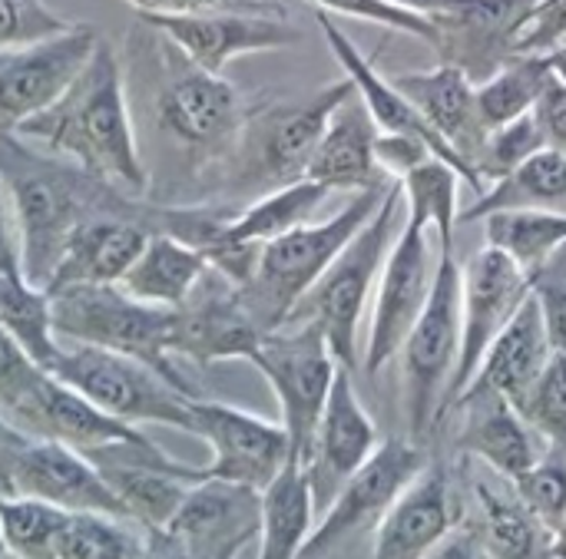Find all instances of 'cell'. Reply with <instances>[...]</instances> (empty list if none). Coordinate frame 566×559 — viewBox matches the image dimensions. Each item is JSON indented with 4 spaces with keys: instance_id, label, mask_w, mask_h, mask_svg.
Wrapping results in <instances>:
<instances>
[{
    "instance_id": "1",
    "label": "cell",
    "mask_w": 566,
    "mask_h": 559,
    "mask_svg": "<svg viewBox=\"0 0 566 559\" xmlns=\"http://www.w3.org/2000/svg\"><path fill=\"white\" fill-rule=\"evenodd\" d=\"M0 186L17 219L23 278L43 292L83 222L96 215H139L149 205V199H136L17 133H0Z\"/></svg>"
},
{
    "instance_id": "2",
    "label": "cell",
    "mask_w": 566,
    "mask_h": 559,
    "mask_svg": "<svg viewBox=\"0 0 566 559\" xmlns=\"http://www.w3.org/2000/svg\"><path fill=\"white\" fill-rule=\"evenodd\" d=\"M17 136L73 159L136 199H149L153 179L133 129L126 70L113 43L103 36L66 93L50 109L23 123Z\"/></svg>"
},
{
    "instance_id": "3",
    "label": "cell",
    "mask_w": 566,
    "mask_h": 559,
    "mask_svg": "<svg viewBox=\"0 0 566 559\" xmlns=\"http://www.w3.org/2000/svg\"><path fill=\"white\" fill-rule=\"evenodd\" d=\"M129 46V63L146 89L156 133L189 159L222 166L252 113L242 93L222 73L196 66L169 36L143 20Z\"/></svg>"
},
{
    "instance_id": "4",
    "label": "cell",
    "mask_w": 566,
    "mask_h": 559,
    "mask_svg": "<svg viewBox=\"0 0 566 559\" xmlns=\"http://www.w3.org/2000/svg\"><path fill=\"white\" fill-rule=\"evenodd\" d=\"M391 186V182H388ZM388 186L355 192L342 212L325 222H305L262 245L252 278L242 285V298L259 321V328L279 331L289 325L302 298L318 285L338 252L355 239V232L375 215Z\"/></svg>"
},
{
    "instance_id": "5",
    "label": "cell",
    "mask_w": 566,
    "mask_h": 559,
    "mask_svg": "<svg viewBox=\"0 0 566 559\" xmlns=\"http://www.w3.org/2000/svg\"><path fill=\"white\" fill-rule=\"evenodd\" d=\"M50 305L56 338L136 358L179 391L199 398L172 355V308L139 302L119 285H70L53 292Z\"/></svg>"
},
{
    "instance_id": "6",
    "label": "cell",
    "mask_w": 566,
    "mask_h": 559,
    "mask_svg": "<svg viewBox=\"0 0 566 559\" xmlns=\"http://www.w3.org/2000/svg\"><path fill=\"white\" fill-rule=\"evenodd\" d=\"M401 209H405L401 182H391L375 215L355 232V239L338 252V259L328 265V272L318 278V285L302 298V305L289 318V325L295 321L318 325L332 355L348 371L355 368V341H358L361 315L375 298L381 268L398 239Z\"/></svg>"
},
{
    "instance_id": "7",
    "label": "cell",
    "mask_w": 566,
    "mask_h": 559,
    "mask_svg": "<svg viewBox=\"0 0 566 559\" xmlns=\"http://www.w3.org/2000/svg\"><path fill=\"white\" fill-rule=\"evenodd\" d=\"M355 96V83L348 76L315 89L308 99L269 106L249 113L239 143L226 156L229 182L239 189L272 192L279 186L298 182L308 172V162L332 123V116Z\"/></svg>"
},
{
    "instance_id": "8",
    "label": "cell",
    "mask_w": 566,
    "mask_h": 559,
    "mask_svg": "<svg viewBox=\"0 0 566 559\" xmlns=\"http://www.w3.org/2000/svg\"><path fill=\"white\" fill-rule=\"evenodd\" d=\"M461 355V262L454 249H438V272L421 318L415 321L405 348V418L411 441L424 437L441 424V404L448 398Z\"/></svg>"
},
{
    "instance_id": "9",
    "label": "cell",
    "mask_w": 566,
    "mask_h": 559,
    "mask_svg": "<svg viewBox=\"0 0 566 559\" xmlns=\"http://www.w3.org/2000/svg\"><path fill=\"white\" fill-rule=\"evenodd\" d=\"M56 381L80 391L86 401H93L103 414L129 424V428H172L192 434V394L179 391L172 381H166L156 368L103 351L93 345L63 348L60 361L50 371Z\"/></svg>"
},
{
    "instance_id": "10",
    "label": "cell",
    "mask_w": 566,
    "mask_h": 559,
    "mask_svg": "<svg viewBox=\"0 0 566 559\" xmlns=\"http://www.w3.org/2000/svg\"><path fill=\"white\" fill-rule=\"evenodd\" d=\"M249 365H255L259 375L269 381L282 408V428L289 434L292 457L305 464L332 381L342 368L338 358L332 355L318 325L295 321L279 331H269Z\"/></svg>"
},
{
    "instance_id": "11",
    "label": "cell",
    "mask_w": 566,
    "mask_h": 559,
    "mask_svg": "<svg viewBox=\"0 0 566 559\" xmlns=\"http://www.w3.org/2000/svg\"><path fill=\"white\" fill-rule=\"evenodd\" d=\"M424 444L411 437H388L378 451L342 484L335 500L322 510L315 534L308 537L302 559H322L335 553L352 537L375 530L391 504L408 491V484L428 467Z\"/></svg>"
},
{
    "instance_id": "12",
    "label": "cell",
    "mask_w": 566,
    "mask_h": 559,
    "mask_svg": "<svg viewBox=\"0 0 566 559\" xmlns=\"http://www.w3.org/2000/svg\"><path fill=\"white\" fill-rule=\"evenodd\" d=\"M531 295V272H524L501 249L484 245L468 259V265L461 268V355L448 398L441 404V421L454 411L488 348L511 325V318Z\"/></svg>"
},
{
    "instance_id": "13",
    "label": "cell",
    "mask_w": 566,
    "mask_h": 559,
    "mask_svg": "<svg viewBox=\"0 0 566 559\" xmlns=\"http://www.w3.org/2000/svg\"><path fill=\"white\" fill-rule=\"evenodd\" d=\"M431 239H434L431 229L421 219L408 215L405 229L398 232L388 252V262L375 288V312H371L368 348H365L368 378H378V371L401 355L415 321L421 318L428 305L434 272H438Z\"/></svg>"
},
{
    "instance_id": "14",
    "label": "cell",
    "mask_w": 566,
    "mask_h": 559,
    "mask_svg": "<svg viewBox=\"0 0 566 559\" xmlns=\"http://www.w3.org/2000/svg\"><path fill=\"white\" fill-rule=\"evenodd\" d=\"M265 7V3H262ZM262 7H222L192 13H136L163 36H169L196 66L222 73L235 56L269 53L298 43V30Z\"/></svg>"
},
{
    "instance_id": "15",
    "label": "cell",
    "mask_w": 566,
    "mask_h": 559,
    "mask_svg": "<svg viewBox=\"0 0 566 559\" xmlns=\"http://www.w3.org/2000/svg\"><path fill=\"white\" fill-rule=\"evenodd\" d=\"M192 434L212 451V461L202 467V477L212 481L265 491L292 461V444L282 421L275 424L222 401H192Z\"/></svg>"
},
{
    "instance_id": "16",
    "label": "cell",
    "mask_w": 566,
    "mask_h": 559,
    "mask_svg": "<svg viewBox=\"0 0 566 559\" xmlns=\"http://www.w3.org/2000/svg\"><path fill=\"white\" fill-rule=\"evenodd\" d=\"M172 312V355L199 368L219 361H249L265 338L242 298V288L212 265L192 295Z\"/></svg>"
},
{
    "instance_id": "17",
    "label": "cell",
    "mask_w": 566,
    "mask_h": 559,
    "mask_svg": "<svg viewBox=\"0 0 566 559\" xmlns=\"http://www.w3.org/2000/svg\"><path fill=\"white\" fill-rule=\"evenodd\" d=\"M96 43V27L73 23L66 33L10 50L0 63V133H17L50 109L86 66Z\"/></svg>"
},
{
    "instance_id": "18",
    "label": "cell",
    "mask_w": 566,
    "mask_h": 559,
    "mask_svg": "<svg viewBox=\"0 0 566 559\" xmlns=\"http://www.w3.org/2000/svg\"><path fill=\"white\" fill-rule=\"evenodd\" d=\"M537 0H454L431 13L434 50L441 63L464 70L474 83H484L511 56H517V36Z\"/></svg>"
},
{
    "instance_id": "19",
    "label": "cell",
    "mask_w": 566,
    "mask_h": 559,
    "mask_svg": "<svg viewBox=\"0 0 566 559\" xmlns=\"http://www.w3.org/2000/svg\"><path fill=\"white\" fill-rule=\"evenodd\" d=\"M259 491L226 481H199L163 527V534L199 559H239L259 540Z\"/></svg>"
},
{
    "instance_id": "20",
    "label": "cell",
    "mask_w": 566,
    "mask_h": 559,
    "mask_svg": "<svg viewBox=\"0 0 566 559\" xmlns=\"http://www.w3.org/2000/svg\"><path fill=\"white\" fill-rule=\"evenodd\" d=\"M378 444L381 434L352 384V371L342 365L332 381L318 431L312 437V451L302 464L312 481L318 510H325L335 500L342 484L378 451Z\"/></svg>"
},
{
    "instance_id": "21",
    "label": "cell",
    "mask_w": 566,
    "mask_h": 559,
    "mask_svg": "<svg viewBox=\"0 0 566 559\" xmlns=\"http://www.w3.org/2000/svg\"><path fill=\"white\" fill-rule=\"evenodd\" d=\"M461 520L464 510L454 497L451 471L441 461H428L375 527L371 559H424L461 527Z\"/></svg>"
},
{
    "instance_id": "22",
    "label": "cell",
    "mask_w": 566,
    "mask_h": 559,
    "mask_svg": "<svg viewBox=\"0 0 566 559\" xmlns=\"http://www.w3.org/2000/svg\"><path fill=\"white\" fill-rule=\"evenodd\" d=\"M159 219L163 202L149 199L146 212L139 215H96L83 222L70 235L46 282V295L70 285H119L126 268L149 242V235L159 232Z\"/></svg>"
},
{
    "instance_id": "23",
    "label": "cell",
    "mask_w": 566,
    "mask_h": 559,
    "mask_svg": "<svg viewBox=\"0 0 566 559\" xmlns=\"http://www.w3.org/2000/svg\"><path fill=\"white\" fill-rule=\"evenodd\" d=\"M315 20H318V27H322V33H325V43L332 46V53H335V60L342 63V70H345V76L355 83V96L361 99V106L368 109V116L375 119V126H378V133H395V136H418V139H424L431 149H434V156L438 159H444L461 179H464V186H471L478 196L484 192V182L454 156V149L424 123V116L415 109V103L395 86V80H388V76H381L378 70H375V63L352 43V36L328 17V10H315Z\"/></svg>"
},
{
    "instance_id": "24",
    "label": "cell",
    "mask_w": 566,
    "mask_h": 559,
    "mask_svg": "<svg viewBox=\"0 0 566 559\" xmlns=\"http://www.w3.org/2000/svg\"><path fill=\"white\" fill-rule=\"evenodd\" d=\"M10 497H33L43 504H53L66 514H106V517H126V507L109 491L96 464L56 441H30L27 451L17 461Z\"/></svg>"
},
{
    "instance_id": "25",
    "label": "cell",
    "mask_w": 566,
    "mask_h": 559,
    "mask_svg": "<svg viewBox=\"0 0 566 559\" xmlns=\"http://www.w3.org/2000/svg\"><path fill=\"white\" fill-rule=\"evenodd\" d=\"M10 424L36 441H56L80 454L146 437L139 428H129V424L103 414L93 401H86L70 384L56 381L53 375H46L36 384V391L17 408Z\"/></svg>"
},
{
    "instance_id": "26",
    "label": "cell",
    "mask_w": 566,
    "mask_h": 559,
    "mask_svg": "<svg viewBox=\"0 0 566 559\" xmlns=\"http://www.w3.org/2000/svg\"><path fill=\"white\" fill-rule=\"evenodd\" d=\"M395 86L415 103L424 123L454 149V156L478 176V156L488 139V126L478 106V83L464 70L441 63L434 70L401 73L395 76Z\"/></svg>"
},
{
    "instance_id": "27",
    "label": "cell",
    "mask_w": 566,
    "mask_h": 559,
    "mask_svg": "<svg viewBox=\"0 0 566 559\" xmlns=\"http://www.w3.org/2000/svg\"><path fill=\"white\" fill-rule=\"evenodd\" d=\"M554 358V345L544 325V312L537 305V298L531 295L521 312L511 318V325L494 338V345L488 348L484 361L478 365L471 384L464 388V394L458 398V404L464 398H481V394H497L504 401H511L514 408L524 404V398L531 394V388L537 384V378L544 375V368ZM454 404V408H458Z\"/></svg>"
},
{
    "instance_id": "28",
    "label": "cell",
    "mask_w": 566,
    "mask_h": 559,
    "mask_svg": "<svg viewBox=\"0 0 566 559\" xmlns=\"http://www.w3.org/2000/svg\"><path fill=\"white\" fill-rule=\"evenodd\" d=\"M454 411L464 414L454 451L461 457L481 461L501 481L507 484L517 481L544 457L541 451L544 437L524 421V414L511 401L497 394H481V398H464Z\"/></svg>"
},
{
    "instance_id": "29",
    "label": "cell",
    "mask_w": 566,
    "mask_h": 559,
    "mask_svg": "<svg viewBox=\"0 0 566 559\" xmlns=\"http://www.w3.org/2000/svg\"><path fill=\"white\" fill-rule=\"evenodd\" d=\"M305 179L322 182L328 192H365L388 186V176L378 162V126L368 109L355 103V96L332 116Z\"/></svg>"
},
{
    "instance_id": "30",
    "label": "cell",
    "mask_w": 566,
    "mask_h": 559,
    "mask_svg": "<svg viewBox=\"0 0 566 559\" xmlns=\"http://www.w3.org/2000/svg\"><path fill=\"white\" fill-rule=\"evenodd\" d=\"M474 520L468 524L491 559H557L551 530L517 500L514 487L494 481H471Z\"/></svg>"
},
{
    "instance_id": "31",
    "label": "cell",
    "mask_w": 566,
    "mask_h": 559,
    "mask_svg": "<svg viewBox=\"0 0 566 559\" xmlns=\"http://www.w3.org/2000/svg\"><path fill=\"white\" fill-rule=\"evenodd\" d=\"M259 559H302L318 514L305 467L292 457L275 481L259 491Z\"/></svg>"
},
{
    "instance_id": "32",
    "label": "cell",
    "mask_w": 566,
    "mask_h": 559,
    "mask_svg": "<svg viewBox=\"0 0 566 559\" xmlns=\"http://www.w3.org/2000/svg\"><path fill=\"white\" fill-rule=\"evenodd\" d=\"M206 272H209V262L199 249L186 245L176 235L153 232L143 252L136 255V262L119 278V288L149 305L179 308Z\"/></svg>"
},
{
    "instance_id": "33",
    "label": "cell",
    "mask_w": 566,
    "mask_h": 559,
    "mask_svg": "<svg viewBox=\"0 0 566 559\" xmlns=\"http://www.w3.org/2000/svg\"><path fill=\"white\" fill-rule=\"evenodd\" d=\"M560 199H566V156L547 146L507 176L484 186L478 202L461 209L458 222H484L488 215L507 209H544Z\"/></svg>"
},
{
    "instance_id": "34",
    "label": "cell",
    "mask_w": 566,
    "mask_h": 559,
    "mask_svg": "<svg viewBox=\"0 0 566 559\" xmlns=\"http://www.w3.org/2000/svg\"><path fill=\"white\" fill-rule=\"evenodd\" d=\"M328 199V189L312 179H298L289 186H279L245 209H235L229 222V239L242 245H265L298 225H305L315 209Z\"/></svg>"
},
{
    "instance_id": "35",
    "label": "cell",
    "mask_w": 566,
    "mask_h": 559,
    "mask_svg": "<svg viewBox=\"0 0 566 559\" xmlns=\"http://www.w3.org/2000/svg\"><path fill=\"white\" fill-rule=\"evenodd\" d=\"M547 53H517L484 83H478V106L488 129L514 123L537 109L544 93L554 83Z\"/></svg>"
},
{
    "instance_id": "36",
    "label": "cell",
    "mask_w": 566,
    "mask_h": 559,
    "mask_svg": "<svg viewBox=\"0 0 566 559\" xmlns=\"http://www.w3.org/2000/svg\"><path fill=\"white\" fill-rule=\"evenodd\" d=\"M0 325L43 371H53L63 348L56 341L53 305L43 288L30 285L23 275H0Z\"/></svg>"
},
{
    "instance_id": "37",
    "label": "cell",
    "mask_w": 566,
    "mask_h": 559,
    "mask_svg": "<svg viewBox=\"0 0 566 559\" xmlns=\"http://www.w3.org/2000/svg\"><path fill=\"white\" fill-rule=\"evenodd\" d=\"M488 245L511 255L524 272H537L551 255L566 245V212L544 209H507L484 219Z\"/></svg>"
},
{
    "instance_id": "38",
    "label": "cell",
    "mask_w": 566,
    "mask_h": 559,
    "mask_svg": "<svg viewBox=\"0 0 566 559\" xmlns=\"http://www.w3.org/2000/svg\"><path fill=\"white\" fill-rule=\"evenodd\" d=\"M464 186V179L444 162V159H428L418 169H411L401 179V192H405V209L408 215L421 219L438 249H454V232H458V189Z\"/></svg>"
},
{
    "instance_id": "39",
    "label": "cell",
    "mask_w": 566,
    "mask_h": 559,
    "mask_svg": "<svg viewBox=\"0 0 566 559\" xmlns=\"http://www.w3.org/2000/svg\"><path fill=\"white\" fill-rule=\"evenodd\" d=\"M53 559H146V530L123 517L70 514Z\"/></svg>"
},
{
    "instance_id": "40",
    "label": "cell",
    "mask_w": 566,
    "mask_h": 559,
    "mask_svg": "<svg viewBox=\"0 0 566 559\" xmlns=\"http://www.w3.org/2000/svg\"><path fill=\"white\" fill-rule=\"evenodd\" d=\"M66 517L33 497H0V540L13 559H53Z\"/></svg>"
},
{
    "instance_id": "41",
    "label": "cell",
    "mask_w": 566,
    "mask_h": 559,
    "mask_svg": "<svg viewBox=\"0 0 566 559\" xmlns=\"http://www.w3.org/2000/svg\"><path fill=\"white\" fill-rule=\"evenodd\" d=\"M541 149H547V136H544L537 113H527L514 123L494 126V129H488V139L481 146L478 176L494 182V179L507 176L511 169H517L521 162H527L531 156H537Z\"/></svg>"
},
{
    "instance_id": "42",
    "label": "cell",
    "mask_w": 566,
    "mask_h": 559,
    "mask_svg": "<svg viewBox=\"0 0 566 559\" xmlns=\"http://www.w3.org/2000/svg\"><path fill=\"white\" fill-rule=\"evenodd\" d=\"M524 414V421L554 447L566 454V358L554 351L551 365L544 368V375L537 378V384L531 388V394L524 398V404L517 408Z\"/></svg>"
},
{
    "instance_id": "43",
    "label": "cell",
    "mask_w": 566,
    "mask_h": 559,
    "mask_svg": "<svg viewBox=\"0 0 566 559\" xmlns=\"http://www.w3.org/2000/svg\"><path fill=\"white\" fill-rule=\"evenodd\" d=\"M517 500L554 534L566 517V454H544L531 471L511 481Z\"/></svg>"
},
{
    "instance_id": "44",
    "label": "cell",
    "mask_w": 566,
    "mask_h": 559,
    "mask_svg": "<svg viewBox=\"0 0 566 559\" xmlns=\"http://www.w3.org/2000/svg\"><path fill=\"white\" fill-rule=\"evenodd\" d=\"M70 27L73 20L60 17L46 0H0V50L40 43Z\"/></svg>"
},
{
    "instance_id": "45",
    "label": "cell",
    "mask_w": 566,
    "mask_h": 559,
    "mask_svg": "<svg viewBox=\"0 0 566 559\" xmlns=\"http://www.w3.org/2000/svg\"><path fill=\"white\" fill-rule=\"evenodd\" d=\"M46 375L50 371H43L0 325V418L3 421L17 414V408L36 391V384Z\"/></svg>"
},
{
    "instance_id": "46",
    "label": "cell",
    "mask_w": 566,
    "mask_h": 559,
    "mask_svg": "<svg viewBox=\"0 0 566 559\" xmlns=\"http://www.w3.org/2000/svg\"><path fill=\"white\" fill-rule=\"evenodd\" d=\"M534 298L544 312V325L557 355L566 358V245L551 255L537 272H531Z\"/></svg>"
},
{
    "instance_id": "47",
    "label": "cell",
    "mask_w": 566,
    "mask_h": 559,
    "mask_svg": "<svg viewBox=\"0 0 566 559\" xmlns=\"http://www.w3.org/2000/svg\"><path fill=\"white\" fill-rule=\"evenodd\" d=\"M318 3V10H332V13H345V17H358L368 23H381L388 30L418 36L424 43H434V23L424 13H415L408 7H398L391 0H312Z\"/></svg>"
},
{
    "instance_id": "48",
    "label": "cell",
    "mask_w": 566,
    "mask_h": 559,
    "mask_svg": "<svg viewBox=\"0 0 566 559\" xmlns=\"http://www.w3.org/2000/svg\"><path fill=\"white\" fill-rule=\"evenodd\" d=\"M566 40V0H537L521 36L517 53H551Z\"/></svg>"
},
{
    "instance_id": "49",
    "label": "cell",
    "mask_w": 566,
    "mask_h": 559,
    "mask_svg": "<svg viewBox=\"0 0 566 559\" xmlns=\"http://www.w3.org/2000/svg\"><path fill=\"white\" fill-rule=\"evenodd\" d=\"M534 113H537V119L544 126L547 146L566 156V86L560 80L551 83V89L544 93V99L537 103Z\"/></svg>"
},
{
    "instance_id": "50",
    "label": "cell",
    "mask_w": 566,
    "mask_h": 559,
    "mask_svg": "<svg viewBox=\"0 0 566 559\" xmlns=\"http://www.w3.org/2000/svg\"><path fill=\"white\" fill-rule=\"evenodd\" d=\"M0 275H23L20 232H17V219H13L3 186H0Z\"/></svg>"
},
{
    "instance_id": "51",
    "label": "cell",
    "mask_w": 566,
    "mask_h": 559,
    "mask_svg": "<svg viewBox=\"0 0 566 559\" xmlns=\"http://www.w3.org/2000/svg\"><path fill=\"white\" fill-rule=\"evenodd\" d=\"M30 441H33L30 434H23L20 428H13L10 421L0 418V494H3V497H10L17 461H20V454L27 451Z\"/></svg>"
},
{
    "instance_id": "52",
    "label": "cell",
    "mask_w": 566,
    "mask_h": 559,
    "mask_svg": "<svg viewBox=\"0 0 566 559\" xmlns=\"http://www.w3.org/2000/svg\"><path fill=\"white\" fill-rule=\"evenodd\" d=\"M136 13H192V10H222V7H262L259 0H123Z\"/></svg>"
},
{
    "instance_id": "53",
    "label": "cell",
    "mask_w": 566,
    "mask_h": 559,
    "mask_svg": "<svg viewBox=\"0 0 566 559\" xmlns=\"http://www.w3.org/2000/svg\"><path fill=\"white\" fill-rule=\"evenodd\" d=\"M424 559H491L484 550V544L478 540V534L471 527H458L448 540H441Z\"/></svg>"
},
{
    "instance_id": "54",
    "label": "cell",
    "mask_w": 566,
    "mask_h": 559,
    "mask_svg": "<svg viewBox=\"0 0 566 559\" xmlns=\"http://www.w3.org/2000/svg\"><path fill=\"white\" fill-rule=\"evenodd\" d=\"M146 559H199L176 547L163 530H146Z\"/></svg>"
},
{
    "instance_id": "55",
    "label": "cell",
    "mask_w": 566,
    "mask_h": 559,
    "mask_svg": "<svg viewBox=\"0 0 566 559\" xmlns=\"http://www.w3.org/2000/svg\"><path fill=\"white\" fill-rule=\"evenodd\" d=\"M391 3H398V7H408V10H415V13H424V17H431V13H438V10L451 7L454 0H391Z\"/></svg>"
},
{
    "instance_id": "56",
    "label": "cell",
    "mask_w": 566,
    "mask_h": 559,
    "mask_svg": "<svg viewBox=\"0 0 566 559\" xmlns=\"http://www.w3.org/2000/svg\"><path fill=\"white\" fill-rule=\"evenodd\" d=\"M547 63H551L554 76H557V80L566 86V43H560L557 50H551V53H547Z\"/></svg>"
},
{
    "instance_id": "57",
    "label": "cell",
    "mask_w": 566,
    "mask_h": 559,
    "mask_svg": "<svg viewBox=\"0 0 566 559\" xmlns=\"http://www.w3.org/2000/svg\"><path fill=\"white\" fill-rule=\"evenodd\" d=\"M551 537H554V557L566 559V517L557 524V530Z\"/></svg>"
},
{
    "instance_id": "58",
    "label": "cell",
    "mask_w": 566,
    "mask_h": 559,
    "mask_svg": "<svg viewBox=\"0 0 566 559\" xmlns=\"http://www.w3.org/2000/svg\"><path fill=\"white\" fill-rule=\"evenodd\" d=\"M0 559H13L10 553H7V547H3V540H0Z\"/></svg>"
},
{
    "instance_id": "59",
    "label": "cell",
    "mask_w": 566,
    "mask_h": 559,
    "mask_svg": "<svg viewBox=\"0 0 566 559\" xmlns=\"http://www.w3.org/2000/svg\"><path fill=\"white\" fill-rule=\"evenodd\" d=\"M7 53H10V50H0V63H3V56H7Z\"/></svg>"
},
{
    "instance_id": "60",
    "label": "cell",
    "mask_w": 566,
    "mask_h": 559,
    "mask_svg": "<svg viewBox=\"0 0 566 559\" xmlns=\"http://www.w3.org/2000/svg\"><path fill=\"white\" fill-rule=\"evenodd\" d=\"M0 497H3V494H0Z\"/></svg>"
}]
</instances>
